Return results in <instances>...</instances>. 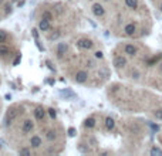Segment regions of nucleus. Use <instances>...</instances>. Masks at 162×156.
I'll return each mask as SVG.
<instances>
[{"label":"nucleus","instance_id":"17","mask_svg":"<svg viewBox=\"0 0 162 156\" xmlns=\"http://www.w3.org/2000/svg\"><path fill=\"white\" fill-rule=\"evenodd\" d=\"M6 40H7V33L4 30H0V44L6 43Z\"/></svg>","mask_w":162,"mask_h":156},{"label":"nucleus","instance_id":"8","mask_svg":"<svg viewBox=\"0 0 162 156\" xmlns=\"http://www.w3.org/2000/svg\"><path fill=\"white\" fill-rule=\"evenodd\" d=\"M124 51H125V54H128V55H135V54H137V47L132 44H127L125 48H124Z\"/></svg>","mask_w":162,"mask_h":156},{"label":"nucleus","instance_id":"30","mask_svg":"<svg viewBox=\"0 0 162 156\" xmlns=\"http://www.w3.org/2000/svg\"><path fill=\"white\" fill-rule=\"evenodd\" d=\"M68 135H70V136H74V135H75V129H74V128H70V129H68Z\"/></svg>","mask_w":162,"mask_h":156},{"label":"nucleus","instance_id":"37","mask_svg":"<svg viewBox=\"0 0 162 156\" xmlns=\"http://www.w3.org/2000/svg\"><path fill=\"white\" fill-rule=\"evenodd\" d=\"M105 1H107V0H105Z\"/></svg>","mask_w":162,"mask_h":156},{"label":"nucleus","instance_id":"21","mask_svg":"<svg viewBox=\"0 0 162 156\" xmlns=\"http://www.w3.org/2000/svg\"><path fill=\"white\" fill-rule=\"evenodd\" d=\"M43 19H46V20H50V22H51V20H53V14H51L50 11H44V13H43Z\"/></svg>","mask_w":162,"mask_h":156},{"label":"nucleus","instance_id":"36","mask_svg":"<svg viewBox=\"0 0 162 156\" xmlns=\"http://www.w3.org/2000/svg\"><path fill=\"white\" fill-rule=\"evenodd\" d=\"M161 72H162V64H161Z\"/></svg>","mask_w":162,"mask_h":156},{"label":"nucleus","instance_id":"7","mask_svg":"<svg viewBox=\"0 0 162 156\" xmlns=\"http://www.w3.org/2000/svg\"><path fill=\"white\" fill-rule=\"evenodd\" d=\"M114 66L117 68H122L127 66V60H125V57H121V55H118L115 57V60H114Z\"/></svg>","mask_w":162,"mask_h":156},{"label":"nucleus","instance_id":"34","mask_svg":"<svg viewBox=\"0 0 162 156\" xmlns=\"http://www.w3.org/2000/svg\"><path fill=\"white\" fill-rule=\"evenodd\" d=\"M159 10H161V11H162V3H161V4H159Z\"/></svg>","mask_w":162,"mask_h":156},{"label":"nucleus","instance_id":"24","mask_svg":"<svg viewBox=\"0 0 162 156\" xmlns=\"http://www.w3.org/2000/svg\"><path fill=\"white\" fill-rule=\"evenodd\" d=\"M48 113H50V116H51L53 119L57 116V112H56V109H53V108H50V109H48Z\"/></svg>","mask_w":162,"mask_h":156},{"label":"nucleus","instance_id":"2","mask_svg":"<svg viewBox=\"0 0 162 156\" xmlns=\"http://www.w3.org/2000/svg\"><path fill=\"white\" fill-rule=\"evenodd\" d=\"M16 116H17V109H16V108L9 109L7 115H6V125H10V124L16 119Z\"/></svg>","mask_w":162,"mask_h":156},{"label":"nucleus","instance_id":"25","mask_svg":"<svg viewBox=\"0 0 162 156\" xmlns=\"http://www.w3.org/2000/svg\"><path fill=\"white\" fill-rule=\"evenodd\" d=\"M94 54H95V58H102V57H104V54H102V51H95Z\"/></svg>","mask_w":162,"mask_h":156},{"label":"nucleus","instance_id":"35","mask_svg":"<svg viewBox=\"0 0 162 156\" xmlns=\"http://www.w3.org/2000/svg\"><path fill=\"white\" fill-rule=\"evenodd\" d=\"M1 3H3V0H0V4H1Z\"/></svg>","mask_w":162,"mask_h":156},{"label":"nucleus","instance_id":"6","mask_svg":"<svg viewBox=\"0 0 162 156\" xmlns=\"http://www.w3.org/2000/svg\"><path fill=\"white\" fill-rule=\"evenodd\" d=\"M41 143H43V140H41V138H40V136H37V135L31 136V139H30V145H31L33 148H40V146H41Z\"/></svg>","mask_w":162,"mask_h":156},{"label":"nucleus","instance_id":"18","mask_svg":"<svg viewBox=\"0 0 162 156\" xmlns=\"http://www.w3.org/2000/svg\"><path fill=\"white\" fill-rule=\"evenodd\" d=\"M56 136H57V135H56V131H48L47 135H46V138L48 139V140H54Z\"/></svg>","mask_w":162,"mask_h":156},{"label":"nucleus","instance_id":"16","mask_svg":"<svg viewBox=\"0 0 162 156\" xmlns=\"http://www.w3.org/2000/svg\"><path fill=\"white\" fill-rule=\"evenodd\" d=\"M125 4L129 9H137L138 7V0H125Z\"/></svg>","mask_w":162,"mask_h":156},{"label":"nucleus","instance_id":"20","mask_svg":"<svg viewBox=\"0 0 162 156\" xmlns=\"http://www.w3.org/2000/svg\"><path fill=\"white\" fill-rule=\"evenodd\" d=\"M151 155H152V156H154V155L162 156V151H161V149H158V148H152V149H151Z\"/></svg>","mask_w":162,"mask_h":156},{"label":"nucleus","instance_id":"9","mask_svg":"<svg viewBox=\"0 0 162 156\" xmlns=\"http://www.w3.org/2000/svg\"><path fill=\"white\" fill-rule=\"evenodd\" d=\"M44 115H46V112H44L43 108H36L34 109V116H36L37 121H43L44 119Z\"/></svg>","mask_w":162,"mask_h":156},{"label":"nucleus","instance_id":"31","mask_svg":"<svg viewBox=\"0 0 162 156\" xmlns=\"http://www.w3.org/2000/svg\"><path fill=\"white\" fill-rule=\"evenodd\" d=\"M20 153H24V155H30V151H28V149H20Z\"/></svg>","mask_w":162,"mask_h":156},{"label":"nucleus","instance_id":"26","mask_svg":"<svg viewBox=\"0 0 162 156\" xmlns=\"http://www.w3.org/2000/svg\"><path fill=\"white\" fill-rule=\"evenodd\" d=\"M31 33H33V37H34V38L37 40V38H39V33H37V28H33V30H31Z\"/></svg>","mask_w":162,"mask_h":156},{"label":"nucleus","instance_id":"29","mask_svg":"<svg viewBox=\"0 0 162 156\" xmlns=\"http://www.w3.org/2000/svg\"><path fill=\"white\" fill-rule=\"evenodd\" d=\"M20 60H22V57H20V55H17V57H16V60H14V63H13V66H17V64L20 63Z\"/></svg>","mask_w":162,"mask_h":156},{"label":"nucleus","instance_id":"23","mask_svg":"<svg viewBox=\"0 0 162 156\" xmlns=\"http://www.w3.org/2000/svg\"><path fill=\"white\" fill-rule=\"evenodd\" d=\"M154 115H155L157 119H161L162 121V109H157V111L154 112Z\"/></svg>","mask_w":162,"mask_h":156},{"label":"nucleus","instance_id":"13","mask_svg":"<svg viewBox=\"0 0 162 156\" xmlns=\"http://www.w3.org/2000/svg\"><path fill=\"white\" fill-rule=\"evenodd\" d=\"M60 94H61L63 97H66V99H74V98H75V94H74L73 91H70V89H63Z\"/></svg>","mask_w":162,"mask_h":156},{"label":"nucleus","instance_id":"5","mask_svg":"<svg viewBox=\"0 0 162 156\" xmlns=\"http://www.w3.org/2000/svg\"><path fill=\"white\" fill-rule=\"evenodd\" d=\"M31 131H33V122L30 119H26L23 122V126H22V132L23 134H28Z\"/></svg>","mask_w":162,"mask_h":156},{"label":"nucleus","instance_id":"11","mask_svg":"<svg viewBox=\"0 0 162 156\" xmlns=\"http://www.w3.org/2000/svg\"><path fill=\"white\" fill-rule=\"evenodd\" d=\"M124 31H125V34L132 36V34L135 33V24H132V23L127 24V26H125V28H124Z\"/></svg>","mask_w":162,"mask_h":156},{"label":"nucleus","instance_id":"12","mask_svg":"<svg viewBox=\"0 0 162 156\" xmlns=\"http://www.w3.org/2000/svg\"><path fill=\"white\" fill-rule=\"evenodd\" d=\"M66 51H67V45L64 44V43H60L58 47H57V55L58 57H63L66 54Z\"/></svg>","mask_w":162,"mask_h":156},{"label":"nucleus","instance_id":"3","mask_svg":"<svg viewBox=\"0 0 162 156\" xmlns=\"http://www.w3.org/2000/svg\"><path fill=\"white\" fill-rule=\"evenodd\" d=\"M93 13L97 17H101V16H104L105 10H104V7L100 3H95V4H93Z\"/></svg>","mask_w":162,"mask_h":156},{"label":"nucleus","instance_id":"19","mask_svg":"<svg viewBox=\"0 0 162 156\" xmlns=\"http://www.w3.org/2000/svg\"><path fill=\"white\" fill-rule=\"evenodd\" d=\"M108 74H110V72H108V70H105V68L98 71V75H100V77H102V78H107V77H108Z\"/></svg>","mask_w":162,"mask_h":156},{"label":"nucleus","instance_id":"14","mask_svg":"<svg viewBox=\"0 0 162 156\" xmlns=\"http://www.w3.org/2000/svg\"><path fill=\"white\" fill-rule=\"evenodd\" d=\"M114 126H115V122H114V119H113L111 116L105 118V128H107L108 131H111V129H114Z\"/></svg>","mask_w":162,"mask_h":156},{"label":"nucleus","instance_id":"1","mask_svg":"<svg viewBox=\"0 0 162 156\" xmlns=\"http://www.w3.org/2000/svg\"><path fill=\"white\" fill-rule=\"evenodd\" d=\"M77 45H78L80 48L90 50V48H93V41H91V40H88V38H80V40L77 41Z\"/></svg>","mask_w":162,"mask_h":156},{"label":"nucleus","instance_id":"28","mask_svg":"<svg viewBox=\"0 0 162 156\" xmlns=\"http://www.w3.org/2000/svg\"><path fill=\"white\" fill-rule=\"evenodd\" d=\"M4 9H6V13H7V14L12 11V6H10V4H6V6H4Z\"/></svg>","mask_w":162,"mask_h":156},{"label":"nucleus","instance_id":"27","mask_svg":"<svg viewBox=\"0 0 162 156\" xmlns=\"http://www.w3.org/2000/svg\"><path fill=\"white\" fill-rule=\"evenodd\" d=\"M58 36H60V33H58V31H57V33H53V34L50 36V40H56Z\"/></svg>","mask_w":162,"mask_h":156},{"label":"nucleus","instance_id":"15","mask_svg":"<svg viewBox=\"0 0 162 156\" xmlns=\"http://www.w3.org/2000/svg\"><path fill=\"white\" fill-rule=\"evenodd\" d=\"M84 126L85 128H94L95 126V119L94 118H87L85 122H84Z\"/></svg>","mask_w":162,"mask_h":156},{"label":"nucleus","instance_id":"22","mask_svg":"<svg viewBox=\"0 0 162 156\" xmlns=\"http://www.w3.org/2000/svg\"><path fill=\"white\" fill-rule=\"evenodd\" d=\"M6 54H9V48L0 45V55H6Z\"/></svg>","mask_w":162,"mask_h":156},{"label":"nucleus","instance_id":"32","mask_svg":"<svg viewBox=\"0 0 162 156\" xmlns=\"http://www.w3.org/2000/svg\"><path fill=\"white\" fill-rule=\"evenodd\" d=\"M132 77H134V78H139V74L137 71H134V72H132Z\"/></svg>","mask_w":162,"mask_h":156},{"label":"nucleus","instance_id":"4","mask_svg":"<svg viewBox=\"0 0 162 156\" xmlns=\"http://www.w3.org/2000/svg\"><path fill=\"white\" fill-rule=\"evenodd\" d=\"M87 78H88V74H87L85 71H78V72L75 74V81H77V82H80V84L85 82V81H87Z\"/></svg>","mask_w":162,"mask_h":156},{"label":"nucleus","instance_id":"10","mask_svg":"<svg viewBox=\"0 0 162 156\" xmlns=\"http://www.w3.org/2000/svg\"><path fill=\"white\" fill-rule=\"evenodd\" d=\"M39 28H40L41 31H47V30L50 28V20H46V19H43L41 22L39 23Z\"/></svg>","mask_w":162,"mask_h":156},{"label":"nucleus","instance_id":"33","mask_svg":"<svg viewBox=\"0 0 162 156\" xmlns=\"http://www.w3.org/2000/svg\"><path fill=\"white\" fill-rule=\"evenodd\" d=\"M47 66H48V68H50V70H54V67L51 66V63H50V61H47Z\"/></svg>","mask_w":162,"mask_h":156}]
</instances>
